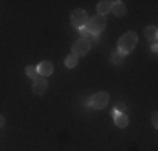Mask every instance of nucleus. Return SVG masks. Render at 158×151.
<instances>
[{
    "mask_svg": "<svg viewBox=\"0 0 158 151\" xmlns=\"http://www.w3.org/2000/svg\"><path fill=\"white\" fill-rule=\"evenodd\" d=\"M138 44V35L135 32H126L123 34L121 37H119L118 40V49L121 54H130L131 51H135V47H136Z\"/></svg>",
    "mask_w": 158,
    "mask_h": 151,
    "instance_id": "nucleus-1",
    "label": "nucleus"
},
{
    "mask_svg": "<svg viewBox=\"0 0 158 151\" xmlns=\"http://www.w3.org/2000/svg\"><path fill=\"white\" fill-rule=\"evenodd\" d=\"M104 27H106V18L103 15H94V17H91L88 20L84 29L89 34H93V35H98V34H101V30H104Z\"/></svg>",
    "mask_w": 158,
    "mask_h": 151,
    "instance_id": "nucleus-2",
    "label": "nucleus"
},
{
    "mask_svg": "<svg viewBox=\"0 0 158 151\" xmlns=\"http://www.w3.org/2000/svg\"><path fill=\"white\" fill-rule=\"evenodd\" d=\"M110 103V94L101 91V92H96L94 96L89 99V106H93L94 109H104Z\"/></svg>",
    "mask_w": 158,
    "mask_h": 151,
    "instance_id": "nucleus-3",
    "label": "nucleus"
},
{
    "mask_svg": "<svg viewBox=\"0 0 158 151\" xmlns=\"http://www.w3.org/2000/svg\"><path fill=\"white\" fill-rule=\"evenodd\" d=\"M88 20H89L88 14H86L84 10H81V9L74 10V12L71 14V24H73L76 29H84L86 24H88Z\"/></svg>",
    "mask_w": 158,
    "mask_h": 151,
    "instance_id": "nucleus-4",
    "label": "nucleus"
},
{
    "mask_svg": "<svg viewBox=\"0 0 158 151\" xmlns=\"http://www.w3.org/2000/svg\"><path fill=\"white\" fill-rule=\"evenodd\" d=\"M89 51H91V42H88V40H84V39H79L73 44V54H76L77 57L86 55Z\"/></svg>",
    "mask_w": 158,
    "mask_h": 151,
    "instance_id": "nucleus-5",
    "label": "nucleus"
},
{
    "mask_svg": "<svg viewBox=\"0 0 158 151\" xmlns=\"http://www.w3.org/2000/svg\"><path fill=\"white\" fill-rule=\"evenodd\" d=\"M32 81H34V84H32V92L35 94V96H42V94L46 92V89H47V81H46V77H42V76L37 74L35 77L32 79Z\"/></svg>",
    "mask_w": 158,
    "mask_h": 151,
    "instance_id": "nucleus-6",
    "label": "nucleus"
},
{
    "mask_svg": "<svg viewBox=\"0 0 158 151\" xmlns=\"http://www.w3.org/2000/svg\"><path fill=\"white\" fill-rule=\"evenodd\" d=\"M37 72H39V76H42V77H47V76H51L54 72V64L49 62V60H42L37 66Z\"/></svg>",
    "mask_w": 158,
    "mask_h": 151,
    "instance_id": "nucleus-7",
    "label": "nucleus"
},
{
    "mask_svg": "<svg viewBox=\"0 0 158 151\" xmlns=\"http://www.w3.org/2000/svg\"><path fill=\"white\" fill-rule=\"evenodd\" d=\"M111 12L116 15V17H125L126 15V5L121 2V0H116V2H113L111 5Z\"/></svg>",
    "mask_w": 158,
    "mask_h": 151,
    "instance_id": "nucleus-8",
    "label": "nucleus"
},
{
    "mask_svg": "<svg viewBox=\"0 0 158 151\" xmlns=\"http://www.w3.org/2000/svg\"><path fill=\"white\" fill-rule=\"evenodd\" d=\"M111 5L113 2H110V0H101L99 3H98V15H108L111 12Z\"/></svg>",
    "mask_w": 158,
    "mask_h": 151,
    "instance_id": "nucleus-9",
    "label": "nucleus"
},
{
    "mask_svg": "<svg viewBox=\"0 0 158 151\" xmlns=\"http://www.w3.org/2000/svg\"><path fill=\"white\" fill-rule=\"evenodd\" d=\"M113 119H114V124L118 128H126L128 126V116L125 112H114V114H113Z\"/></svg>",
    "mask_w": 158,
    "mask_h": 151,
    "instance_id": "nucleus-10",
    "label": "nucleus"
},
{
    "mask_svg": "<svg viewBox=\"0 0 158 151\" xmlns=\"http://www.w3.org/2000/svg\"><path fill=\"white\" fill-rule=\"evenodd\" d=\"M145 37L148 40H152L153 44H156V37H158V29L155 25H150V27L145 29Z\"/></svg>",
    "mask_w": 158,
    "mask_h": 151,
    "instance_id": "nucleus-11",
    "label": "nucleus"
},
{
    "mask_svg": "<svg viewBox=\"0 0 158 151\" xmlns=\"http://www.w3.org/2000/svg\"><path fill=\"white\" fill-rule=\"evenodd\" d=\"M77 60H79V57H77L76 54H69L66 57V60H64V64H66L67 69H73V67L77 66Z\"/></svg>",
    "mask_w": 158,
    "mask_h": 151,
    "instance_id": "nucleus-12",
    "label": "nucleus"
},
{
    "mask_svg": "<svg viewBox=\"0 0 158 151\" xmlns=\"http://www.w3.org/2000/svg\"><path fill=\"white\" fill-rule=\"evenodd\" d=\"M25 74H27L29 77L34 79L37 74H39V72H37V66H27V67H25Z\"/></svg>",
    "mask_w": 158,
    "mask_h": 151,
    "instance_id": "nucleus-13",
    "label": "nucleus"
},
{
    "mask_svg": "<svg viewBox=\"0 0 158 151\" xmlns=\"http://www.w3.org/2000/svg\"><path fill=\"white\" fill-rule=\"evenodd\" d=\"M123 59H125V54H121L119 51H116L114 54H113V62L114 64H121Z\"/></svg>",
    "mask_w": 158,
    "mask_h": 151,
    "instance_id": "nucleus-14",
    "label": "nucleus"
},
{
    "mask_svg": "<svg viewBox=\"0 0 158 151\" xmlns=\"http://www.w3.org/2000/svg\"><path fill=\"white\" fill-rule=\"evenodd\" d=\"M152 123H153V126L158 128V114L156 112H153V116H152Z\"/></svg>",
    "mask_w": 158,
    "mask_h": 151,
    "instance_id": "nucleus-15",
    "label": "nucleus"
},
{
    "mask_svg": "<svg viewBox=\"0 0 158 151\" xmlns=\"http://www.w3.org/2000/svg\"><path fill=\"white\" fill-rule=\"evenodd\" d=\"M125 111V104H116V112H123Z\"/></svg>",
    "mask_w": 158,
    "mask_h": 151,
    "instance_id": "nucleus-16",
    "label": "nucleus"
},
{
    "mask_svg": "<svg viewBox=\"0 0 158 151\" xmlns=\"http://www.w3.org/2000/svg\"><path fill=\"white\" fill-rule=\"evenodd\" d=\"M3 124H5V118H3L2 114H0V129L3 128Z\"/></svg>",
    "mask_w": 158,
    "mask_h": 151,
    "instance_id": "nucleus-17",
    "label": "nucleus"
},
{
    "mask_svg": "<svg viewBox=\"0 0 158 151\" xmlns=\"http://www.w3.org/2000/svg\"><path fill=\"white\" fill-rule=\"evenodd\" d=\"M152 51H153V52H155V54H156V51H158V47H156V44H153V45H152Z\"/></svg>",
    "mask_w": 158,
    "mask_h": 151,
    "instance_id": "nucleus-18",
    "label": "nucleus"
}]
</instances>
